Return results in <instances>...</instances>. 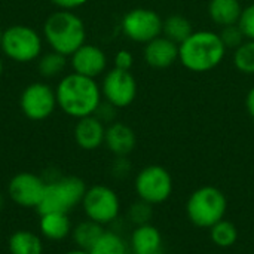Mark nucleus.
<instances>
[{"label": "nucleus", "instance_id": "21", "mask_svg": "<svg viewBox=\"0 0 254 254\" xmlns=\"http://www.w3.org/2000/svg\"><path fill=\"white\" fill-rule=\"evenodd\" d=\"M104 226L86 219L80 223H77L73 231H71V238L76 244L77 249L80 250H86L89 252L92 249V246L98 241V238L103 235L104 232Z\"/></svg>", "mask_w": 254, "mask_h": 254}, {"label": "nucleus", "instance_id": "17", "mask_svg": "<svg viewBox=\"0 0 254 254\" xmlns=\"http://www.w3.org/2000/svg\"><path fill=\"white\" fill-rule=\"evenodd\" d=\"M131 253L137 254H162V237L158 228L153 225L135 226L129 238Z\"/></svg>", "mask_w": 254, "mask_h": 254}, {"label": "nucleus", "instance_id": "24", "mask_svg": "<svg viewBox=\"0 0 254 254\" xmlns=\"http://www.w3.org/2000/svg\"><path fill=\"white\" fill-rule=\"evenodd\" d=\"M65 67H67V57L55 51H51L39 57L37 68H39L40 76L43 77H48V79L57 77L65 70Z\"/></svg>", "mask_w": 254, "mask_h": 254}, {"label": "nucleus", "instance_id": "22", "mask_svg": "<svg viewBox=\"0 0 254 254\" xmlns=\"http://www.w3.org/2000/svg\"><path fill=\"white\" fill-rule=\"evenodd\" d=\"M129 244L124 240V237L112 229H106L98 241L92 246L89 254H129Z\"/></svg>", "mask_w": 254, "mask_h": 254}, {"label": "nucleus", "instance_id": "13", "mask_svg": "<svg viewBox=\"0 0 254 254\" xmlns=\"http://www.w3.org/2000/svg\"><path fill=\"white\" fill-rule=\"evenodd\" d=\"M70 64L74 73L95 79L106 71L107 57L101 48L85 43L70 55Z\"/></svg>", "mask_w": 254, "mask_h": 254}, {"label": "nucleus", "instance_id": "20", "mask_svg": "<svg viewBox=\"0 0 254 254\" xmlns=\"http://www.w3.org/2000/svg\"><path fill=\"white\" fill-rule=\"evenodd\" d=\"M9 254H43L42 238L27 229L15 231L7 240Z\"/></svg>", "mask_w": 254, "mask_h": 254}, {"label": "nucleus", "instance_id": "16", "mask_svg": "<svg viewBox=\"0 0 254 254\" xmlns=\"http://www.w3.org/2000/svg\"><path fill=\"white\" fill-rule=\"evenodd\" d=\"M104 144L115 156H128L135 149L137 137L129 125L113 122L106 127Z\"/></svg>", "mask_w": 254, "mask_h": 254}, {"label": "nucleus", "instance_id": "14", "mask_svg": "<svg viewBox=\"0 0 254 254\" xmlns=\"http://www.w3.org/2000/svg\"><path fill=\"white\" fill-rule=\"evenodd\" d=\"M144 61L153 68H168L179 60V45L165 36H159L146 43Z\"/></svg>", "mask_w": 254, "mask_h": 254}, {"label": "nucleus", "instance_id": "33", "mask_svg": "<svg viewBox=\"0 0 254 254\" xmlns=\"http://www.w3.org/2000/svg\"><path fill=\"white\" fill-rule=\"evenodd\" d=\"M52 4L60 7L61 10H73L83 6L88 0H49Z\"/></svg>", "mask_w": 254, "mask_h": 254}, {"label": "nucleus", "instance_id": "3", "mask_svg": "<svg viewBox=\"0 0 254 254\" xmlns=\"http://www.w3.org/2000/svg\"><path fill=\"white\" fill-rule=\"evenodd\" d=\"M43 37L52 51L70 57L86 43V30L83 21L76 13L60 9L45 21Z\"/></svg>", "mask_w": 254, "mask_h": 254}, {"label": "nucleus", "instance_id": "15", "mask_svg": "<svg viewBox=\"0 0 254 254\" xmlns=\"http://www.w3.org/2000/svg\"><path fill=\"white\" fill-rule=\"evenodd\" d=\"M106 125L94 115L77 119L74 127V141L83 150H95L104 144Z\"/></svg>", "mask_w": 254, "mask_h": 254}, {"label": "nucleus", "instance_id": "8", "mask_svg": "<svg viewBox=\"0 0 254 254\" xmlns=\"http://www.w3.org/2000/svg\"><path fill=\"white\" fill-rule=\"evenodd\" d=\"M134 189L138 199L150 205H159L173 193V177L168 170L161 165H147L135 176Z\"/></svg>", "mask_w": 254, "mask_h": 254}, {"label": "nucleus", "instance_id": "31", "mask_svg": "<svg viewBox=\"0 0 254 254\" xmlns=\"http://www.w3.org/2000/svg\"><path fill=\"white\" fill-rule=\"evenodd\" d=\"M110 171L115 179H125L131 173V162L127 156H116L115 161L112 162Z\"/></svg>", "mask_w": 254, "mask_h": 254}, {"label": "nucleus", "instance_id": "32", "mask_svg": "<svg viewBox=\"0 0 254 254\" xmlns=\"http://www.w3.org/2000/svg\"><path fill=\"white\" fill-rule=\"evenodd\" d=\"M132 64H134V58H132L131 52H128V51H119L115 55V67L116 68L131 71Z\"/></svg>", "mask_w": 254, "mask_h": 254}, {"label": "nucleus", "instance_id": "7", "mask_svg": "<svg viewBox=\"0 0 254 254\" xmlns=\"http://www.w3.org/2000/svg\"><path fill=\"white\" fill-rule=\"evenodd\" d=\"M80 205L86 219L101 226L115 223L121 214L119 195L106 185H94L88 188Z\"/></svg>", "mask_w": 254, "mask_h": 254}, {"label": "nucleus", "instance_id": "5", "mask_svg": "<svg viewBox=\"0 0 254 254\" xmlns=\"http://www.w3.org/2000/svg\"><path fill=\"white\" fill-rule=\"evenodd\" d=\"M86 185L82 179L76 176L57 177L54 180L46 182V189L43 199L37 208L40 214L43 213H70L79 204L86 192Z\"/></svg>", "mask_w": 254, "mask_h": 254}, {"label": "nucleus", "instance_id": "35", "mask_svg": "<svg viewBox=\"0 0 254 254\" xmlns=\"http://www.w3.org/2000/svg\"><path fill=\"white\" fill-rule=\"evenodd\" d=\"M63 254H89V252L80 250V249H73V250H68V252H65V253Z\"/></svg>", "mask_w": 254, "mask_h": 254}, {"label": "nucleus", "instance_id": "12", "mask_svg": "<svg viewBox=\"0 0 254 254\" xmlns=\"http://www.w3.org/2000/svg\"><path fill=\"white\" fill-rule=\"evenodd\" d=\"M46 189V182L33 173L15 174L7 186L10 199L24 208H39Z\"/></svg>", "mask_w": 254, "mask_h": 254}, {"label": "nucleus", "instance_id": "4", "mask_svg": "<svg viewBox=\"0 0 254 254\" xmlns=\"http://www.w3.org/2000/svg\"><path fill=\"white\" fill-rule=\"evenodd\" d=\"M228 199L225 193L214 186H202L193 190L186 202V214L192 225L210 229L225 219Z\"/></svg>", "mask_w": 254, "mask_h": 254}, {"label": "nucleus", "instance_id": "6", "mask_svg": "<svg viewBox=\"0 0 254 254\" xmlns=\"http://www.w3.org/2000/svg\"><path fill=\"white\" fill-rule=\"evenodd\" d=\"M42 36L31 27L16 24L3 31L0 49L13 63L27 64L42 55Z\"/></svg>", "mask_w": 254, "mask_h": 254}, {"label": "nucleus", "instance_id": "10", "mask_svg": "<svg viewBox=\"0 0 254 254\" xmlns=\"http://www.w3.org/2000/svg\"><path fill=\"white\" fill-rule=\"evenodd\" d=\"M19 107L30 121H45L58 107L55 89L43 82H34L24 88L19 97Z\"/></svg>", "mask_w": 254, "mask_h": 254}, {"label": "nucleus", "instance_id": "18", "mask_svg": "<svg viewBox=\"0 0 254 254\" xmlns=\"http://www.w3.org/2000/svg\"><path fill=\"white\" fill-rule=\"evenodd\" d=\"M39 231L42 237L49 241H63L71 234L73 228L67 213L52 211L40 214Z\"/></svg>", "mask_w": 254, "mask_h": 254}, {"label": "nucleus", "instance_id": "34", "mask_svg": "<svg viewBox=\"0 0 254 254\" xmlns=\"http://www.w3.org/2000/svg\"><path fill=\"white\" fill-rule=\"evenodd\" d=\"M246 106H247V112H249V115H250V118H252L254 125V86L249 91V94H247Z\"/></svg>", "mask_w": 254, "mask_h": 254}, {"label": "nucleus", "instance_id": "27", "mask_svg": "<svg viewBox=\"0 0 254 254\" xmlns=\"http://www.w3.org/2000/svg\"><path fill=\"white\" fill-rule=\"evenodd\" d=\"M153 205L138 199L137 202H134L129 208H128V214L127 219L129 223H132L134 226H141V225H147L150 223L152 217H153Z\"/></svg>", "mask_w": 254, "mask_h": 254}, {"label": "nucleus", "instance_id": "38", "mask_svg": "<svg viewBox=\"0 0 254 254\" xmlns=\"http://www.w3.org/2000/svg\"><path fill=\"white\" fill-rule=\"evenodd\" d=\"M1 37H3V31L0 30V45H1Z\"/></svg>", "mask_w": 254, "mask_h": 254}, {"label": "nucleus", "instance_id": "1", "mask_svg": "<svg viewBox=\"0 0 254 254\" xmlns=\"http://www.w3.org/2000/svg\"><path fill=\"white\" fill-rule=\"evenodd\" d=\"M58 107L70 118L82 119L95 113L101 100V88L92 77L74 71L65 74L55 88Z\"/></svg>", "mask_w": 254, "mask_h": 254}, {"label": "nucleus", "instance_id": "36", "mask_svg": "<svg viewBox=\"0 0 254 254\" xmlns=\"http://www.w3.org/2000/svg\"><path fill=\"white\" fill-rule=\"evenodd\" d=\"M3 207H4V198H3V195L0 193V211L3 210Z\"/></svg>", "mask_w": 254, "mask_h": 254}, {"label": "nucleus", "instance_id": "25", "mask_svg": "<svg viewBox=\"0 0 254 254\" xmlns=\"http://www.w3.org/2000/svg\"><path fill=\"white\" fill-rule=\"evenodd\" d=\"M210 238L213 244H216L220 249H229L232 247L238 240V231L234 223L229 220H220L214 226L210 228Z\"/></svg>", "mask_w": 254, "mask_h": 254}, {"label": "nucleus", "instance_id": "28", "mask_svg": "<svg viewBox=\"0 0 254 254\" xmlns=\"http://www.w3.org/2000/svg\"><path fill=\"white\" fill-rule=\"evenodd\" d=\"M220 39L225 45V48H232L237 49L238 46H241L246 42V36L243 34L241 28L238 24L234 25H228V27H222V33H220Z\"/></svg>", "mask_w": 254, "mask_h": 254}, {"label": "nucleus", "instance_id": "37", "mask_svg": "<svg viewBox=\"0 0 254 254\" xmlns=\"http://www.w3.org/2000/svg\"><path fill=\"white\" fill-rule=\"evenodd\" d=\"M1 71H3V61H1V58H0V74H1Z\"/></svg>", "mask_w": 254, "mask_h": 254}, {"label": "nucleus", "instance_id": "30", "mask_svg": "<svg viewBox=\"0 0 254 254\" xmlns=\"http://www.w3.org/2000/svg\"><path fill=\"white\" fill-rule=\"evenodd\" d=\"M116 115H118V107H115L113 104H110L109 101H101L100 103V106L97 107V110H95V113H94V116L97 118V119H100L104 125L107 124V125H110V124H113V122H116L115 119H116Z\"/></svg>", "mask_w": 254, "mask_h": 254}, {"label": "nucleus", "instance_id": "11", "mask_svg": "<svg viewBox=\"0 0 254 254\" xmlns=\"http://www.w3.org/2000/svg\"><path fill=\"white\" fill-rule=\"evenodd\" d=\"M101 95L118 109L128 107L137 97V80L128 70L112 68L101 82Z\"/></svg>", "mask_w": 254, "mask_h": 254}, {"label": "nucleus", "instance_id": "2", "mask_svg": "<svg viewBox=\"0 0 254 254\" xmlns=\"http://www.w3.org/2000/svg\"><path fill=\"white\" fill-rule=\"evenodd\" d=\"M226 48L219 33L193 31L179 45V61L190 71L204 73L216 68L225 58Z\"/></svg>", "mask_w": 254, "mask_h": 254}, {"label": "nucleus", "instance_id": "26", "mask_svg": "<svg viewBox=\"0 0 254 254\" xmlns=\"http://www.w3.org/2000/svg\"><path fill=\"white\" fill-rule=\"evenodd\" d=\"M234 64L238 71L244 74H254V40H246L235 49Z\"/></svg>", "mask_w": 254, "mask_h": 254}, {"label": "nucleus", "instance_id": "19", "mask_svg": "<svg viewBox=\"0 0 254 254\" xmlns=\"http://www.w3.org/2000/svg\"><path fill=\"white\" fill-rule=\"evenodd\" d=\"M208 13L214 24L228 27L238 24L243 13V6L240 0H210Z\"/></svg>", "mask_w": 254, "mask_h": 254}, {"label": "nucleus", "instance_id": "9", "mask_svg": "<svg viewBox=\"0 0 254 254\" xmlns=\"http://www.w3.org/2000/svg\"><path fill=\"white\" fill-rule=\"evenodd\" d=\"M162 24L164 19L153 9L135 7L122 18V31L129 40L146 45L161 36Z\"/></svg>", "mask_w": 254, "mask_h": 254}, {"label": "nucleus", "instance_id": "39", "mask_svg": "<svg viewBox=\"0 0 254 254\" xmlns=\"http://www.w3.org/2000/svg\"><path fill=\"white\" fill-rule=\"evenodd\" d=\"M129 254H137V253H129Z\"/></svg>", "mask_w": 254, "mask_h": 254}, {"label": "nucleus", "instance_id": "23", "mask_svg": "<svg viewBox=\"0 0 254 254\" xmlns=\"http://www.w3.org/2000/svg\"><path fill=\"white\" fill-rule=\"evenodd\" d=\"M162 33H164L165 37H168L170 40L180 45L193 33V28H192L190 21L186 16H183V15H171L167 19H164Z\"/></svg>", "mask_w": 254, "mask_h": 254}, {"label": "nucleus", "instance_id": "29", "mask_svg": "<svg viewBox=\"0 0 254 254\" xmlns=\"http://www.w3.org/2000/svg\"><path fill=\"white\" fill-rule=\"evenodd\" d=\"M238 25L247 40H254V3L243 9Z\"/></svg>", "mask_w": 254, "mask_h": 254}]
</instances>
